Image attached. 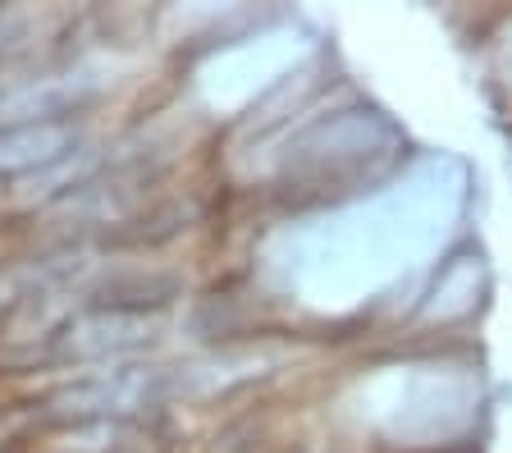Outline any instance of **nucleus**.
I'll return each mask as SVG.
<instances>
[{
    "label": "nucleus",
    "instance_id": "f257e3e1",
    "mask_svg": "<svg viewBox=\"0 0 512 453\" xmlns=\"http://www.w3.org/2000/svg\"><path fill=\"white\" fill-rule=\"evenodd\" d=\"M96 97L92 74H42L0 92V129L19 124H60Z\"/></svg>",
    "mask_w": 512,
    "mask_h": 453
},
{
    "label": "nucleus",
    "instance_id": "f03ea898",
    "mask_svg": "<svg viewBox=\"0 0 512 453\" xmlns=\"http://www.w3.org/2000/svg\"><path fill=\"white\" fill-rule=\"evenodd\" d=\"M74 124H19V129H0V179H28L46 174L64 156H74Z\"/></svg>",
    "mask_w": 512,
    "mask_h": 453
},
{
    "label": "nucleus",
    "instance_id": "7ed1b4c3",
    "mask_svg": "<svg viewBox=\"0 0 512 453\" xmlns=\"http://www.w3.org/2000/svg\"><path fill=\"white\" fill-rule=\"evenodd\" d=\"M23 33H28V14H19V10H0V55L14 51Z\"/></svg>",
    "mask_w": 512,
    "mask_h": 453
}]
</instances>
